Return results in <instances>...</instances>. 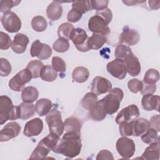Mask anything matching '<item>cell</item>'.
<instances>
[{"label":"cell","mask_w":160,"mask_h":160,"mask_svg":"<svg viewBox=\"0 0 160 160\" xmlns=\"http://www.w3.org/2000/svg\"><path fill=\"white\" fill-rule=\"evenodd\" d=\"M80 136L74 132H65L62 138L59 139L53 152L69 158L78 156L82 148Z\"/></svg>","instance_id":"obj_1"},{"label":"cell","mask_w":160,"mask_h":160,"mask_svg":"<svg viewBox=\"0 0 160 160\" xmlns=\"http://www.w3.org/2000/svg\"><path fill=\"white\" fill-rule=\"evenodd\" d=\"M123 97L122 90L119 88H115L111 89L105 97L98 101L103 106L106 113L111 115L118 111Z\"/></svg>","instance_id":"obj_2"},{"label":"cell","mask_w":160,"mask_h":160,"mask_svg":"<svg viewBox=\"0 0 160 160\" xmlns=\"http://www.w3.org/2000/svg\"><path fill=\"white\" fill-rule=\"evenodd\" d=\"M46 121L48 125L50 133L61 136L64 129V122L62 121L61 114L57 108L51 109L46 116Z\"/></svg>","instance_id":"obj_3"},{"label":"cell","mask_w":160,"mask_h":160,"mask_svg":"<svg viewBox=\"0 0 160 160\" xmlns=\"http://www.w3.org/2000/svg\"><path fill=\"white\" fill-rule=\"evenodd\" d=\"M32 78L30 71L27 69H23L18 72L9 81L8 85L10 89L14 91L20 92L24 88L25 84L29 82Z\"/></svg>","instance_id":"obj_4"},{"label":"cell","mask_w":160,"mask_h":160,"mask_svg":"<svg viewBox=\"0 0 160 160\" xmlns=\"http://www.w3.org/2000/svg\"><path fill=\"white\" fill-rule=\"evenodd\" d=\"M116 148L119 155L125 159L131 158L134 154L136 146L132 139L122 136L118 139Z\"/></svg>","instance_id":"obj_5"},{"label":"cell","mask_w":160,"mask_h":160,"mask_svg":"<svg viewBox=\"0 0 160 160\" xmlns=\"http://www.w3.org/2000/svg\"><path fill=\"white\" fill-rule=\"evenodd\" d=\"M1 22L4 29L11 33L17 32L21 28L20 18L15 12L11 11L3 13Z\"/></svg>","instance_id":"obj_6"},{"label":"cell","mask_w":160,"mask_h":160,"mask_svg":"<svg viewBox=\"0 0 160 160\" xmlns=\"http://www.w3.org/2000/svg\"><path fill=\"white\" fill-rule=\"evenodd\" d=\"M70 39L72 41L78 51L81 52H87L90 50L88 44L89 37L83 29H74L71 35Z\"/></svg>","instance_id":"obj_7"},{"label":"cell","mask_w":160,"mask_h":160,"mask_svg":"<svg viewBox=\"0 0 160 160\" xmlns=\"http://www.w3.org/2000/svg\"><path fill=\"white\" fill-rule=\"evenodd\" d=\"M108 24L107 21L102 16L96 13L94 16L89 19L88 21V28L93 33L107 36L110 32Z\"/></svg>","instance_id":"obj_8"},{"label":"cell","mask_w":160,"mask_h":160,"mask_svg":"<svg viewBox=\"0 0 160 160\" xmlns=\"http://www.w3.org/2000/svg\"><path fill=\"white\" fill-rule=\"evenodd\" d=\"M140 115L139 108L135 104L129 105L123 108L116 117V122L120 124L122 122L136 120Z\"/></svg>","instance_id":"obj_9"},{"label":"cell","mask_w":160,"mask_h":160,"mask_svg":"<svg viewBox=\"0 0 160 160\" xmlns=\"http://www.w3.org/2000/svg\"><path fill=\"white\" fill-rule=\"evenodd\" d=\"M30 54L32 58L37 57L40 60H45L51 56L52 49L49 45L43 44L39 40L36 39L31 45Z\"/></svg>","instance_id":"obj_10"},{"label":"cell","mask_w":160,"mask_h":160,"mask_svg":"<svg viewBox=\"0 0 160 160\" xmlns=\"http://www.w3.org/2000/svg\"><path fill=\"white\" fill-rule=\"evenodd\" d=\"M108 72L114 78L123 79L126 76V69L123 60L116 58L106 65Z\"/></svg>","instance_id":"obj_11"},{"label":"cell","mask_w":160,"mask_h":160,"mask_svg":"<svg viewBox=\"0 0 160 160\" xmlns=\"http://www.w3.org/2000/svg\"><path fill=\"white\" fill-rule=\"evenodd\" d=\"M111 89V82L108 79L101 76L95 77L91 82V92L97 96L107 93L109 92Z\"/></svg>","instance_id":"obj_12"},{"label":"cell","mask_w":160,"mask_h":160,"mask_svg":"<svg viewBox=\"0 0 160 160\" xmlns=\"http://www.w3.org/2000/svg\"><path fill=\"white\" fill-rule=\"evenodd\" d=\"M126 71L131 76H137L141 72V64L138 58L131 52L122 59Z\"/></svg>","instance_id":"obj_13"},{"label":"cell","mask_w":160,"mask_h":160,"mask_svg":"<svg viewBox=\"0 0 160 160\" xmlns=\"http://www.w3.org/2000/svg\"><path fill=\"white\" fill-rule=\"evenodd\" d=\"M21 132V126L16 122H9L1 130L0 141H8L17 137Z\"/></svg>","instance_id":"obj_14"},{"label":"cell","mask_w":160,"mask_h":160,"mask_svg":"<svg viewBox=\"0 0 160 160\" xmlns=\"http://www.w3.org/2000/svg\"><path fill=\"white\" fill-rule=\"evenodd\" d=\"M14 106L10 98L6 95L0 96V124L2 125L8 120Z\"/></svg>","instance_id":"obj_15"},{"label":"cell","mask_w":160,"mask_h":160,"mask_svg":"<svg viewBox=\"0 0 160 160\" xmlns=\"http://www.w3.org/2000/svg\"><path fill=\"white\" fill-rule=\"evenodd\" d=\"M43 129V122L38 118L28 121L24 126L23 134L27 137L36 136L40 134Z\"/></svg>","instance_id":"obj_16"},{"label":"cell","mask_w":160,"mask_h":160,"mask_svg":"<svg viewBox=\"0 0 160 160\" xmlns=\"http://www.w3.org/2000/svg\"><path fill=\"white\" fill-rule=\"evenodd\" d=\"M140 39L139 32L134 29L126 27L119 36V41L121 43H125L129 46H134L136 44Z\"/></svg>","instance_id":"obj_17"},{"label":"cell","mask_w":160,"mask_h":160,"mask_svg":"<svg viewBox=\"0 0 160 160\" xmlns=\"http://www.w3.org/2000/svg\"><path fill=\"white\" fill-rule=\"evenodd\" d=\"M29 41V38L26 35L22 33H18L14 37L11 48L14 52L22 54L25 52Z\"/></svg>","instance_id":"obj_18"},{"label":"cell","mask_w":160,"mask_h":160,"mask_svg":"<svg viewBox=\"0 0 160 160\" xmlns=\"http://www.w3.org/2000/svg\"><path fill=\"white\" fill-rule=\"evenodd\" d=\"M141 104L143 109L146 111L156 110L159 111L160 98L158 95H152V94L144 95L141 100Z\"/></svg>","instance_id":"obj_19"},{"label":"cell","mask_w":160,"mask_h":160,"mask_svg":"<svg viewBox=\"0 0 160 160\" xmlns=\"http://www.w3.org/2000/svg\"><path fill=\"white\" fill-rule=\"evenodd\" d=\"M160 155L159 141L151 144L146 148L141 159L145 160H159Z\"/></svg>","instance_id":"obj_20"},{"label":"cell","mask_w":160,"mask_h":160,"mask_svg":"<svg viewBox=\"0 0 160 160\" xmlns=\"http://www.w3.org/2000/svg\"><path fill=\"white\" fill-rule=\"evenodd\" d=\"M64 127L66 132H74L81 135L82 122L77 118L69 117L64 122Z\"/></svg>","instance_id":"obj_21"},{"label":"cell","mask_w":160,"mask_h":160,"mask_svg":"<svg viewBox=\"0 0 160 160\" xmlns=\"http://www.w3.org/2000/svg\"><path fill=\"white\" fill-rule=\"evenodd\" d=\"M62 14V7L59 1H52L47 8L46 14L51 21H57Z\"/></svg>","instance_id":"obj_22"},{"label":"cell","mask_w":160,"mask_h":160,"mask_svg":"<svg viewBox=\"0 0 160 160\" xmlns=\"http://www.w3.org/2000/svg\"><path fill=\"white\" fill-rule=\"evenodd\" d=\"M150 123L144 118H139L133 121V134L134 136H140L150 128Z\"/></svg>","instance_id":"obj_23"},{"label":"cell","mask_w":160,"mask_h":160,"mask_svg":"<svg viewBox=\"0 0 160 160\" xmlns=\"http://www.w3.org/2000/svg\"><path fill=\"white\" fill-rule=\"evenodd\" d=\"M38 96L39 91L38 89L34 86L25 87L22 91L21 99L24 102L32 103L38 99Z\"/></svg>","instance_id":"obj_24"},{"label":"cell","mask_w":160,"mask_h":160,"mask_svg":"<svg viewBox=\"0 0 160 160\" xmlns=\"http://www.w3.org/2000/svg\"><path fill=\"white\" fill-rule=\"evenodd\" d=\"M52 103L51 100L46 98H41L36 102L35 104V109L36 112L40 116L47 115L51 111Z\"/></svg>","instance_id":"obj_25"},{"label":"cell","mask_w":160,"mask_h":160,"mask_svg":"<svg viewBox=\"0 0 160 160\" xmlns=\"http://www.w3.org/2000/svg\"><path fill=\"white\" fill-rule=\"evenodd\" d=\"M106 42L107 37L106 35L93 33L92 35L89 38L88 44L90 49L98 50L101 48Z\"/></svg>","instance_id":"obj_26"},{"label":"cell","mask_w":160,"mask_h":160,"mask_svg":"<svg viewBox=\"0 0 160 160\" xmlns=\"http://www.w3.org/2000/svg\"><path fill=\"white\" fill-rule=\"evenodd\" d=\"M106 112L103 106L98 101L96 104L89 110L90 118L96 121H102L106 117Z\"/></svg>","instance_id":"obj_27"},{"label":"cell","mask_w":160,"mask_h":160,"mask_svg":"<svg viewBox=\"0 0 160 160\" xmlns=\"http://www.w3.org/2000/svg\"><path fill=\"white\" fill-rule=\"evenodd\" d=\"M89 76V72L88 69L83 66L76 67L72 71V78L78 83H82L86 82Z\"/></svg>","instance_id":"obj_28"},{"label":"cell","mask_w":160,"mask_h":160,"mask_svg":"<svg viewBox=\"0 0 160 160\" xmlns=\"http://www.w3.org/2000/svg\"><path fill=\"white\" fill-rule=\"evenodd\" d=\"M51 150L40 141L32 152L29 159H44Z\"/></svg>","instance_id":"obj_29"},{"label":"cell","mask_w":160,"mask_h":160,"mask_svg":"<svg viewBox=\"0 0 160 160\" xmlns=\"http://www.w3.org/2000/svg\"><path fill=\"white\" fill-rule=\"evenodd\" d=\"M58 77L57 71L50 65H46L42 67L40 72V78L44 81L52 82Z\"/></svg>","instance_id":"obj_30"},{"label":"cell","mask_w":160,"mask_h":160,"mask_svg":"<svg viewBox=\"0 0 160 160\" xmlns=\"http://www.w3.org/2000/svg\"><path fill=\"white\" fill-rule=\"evenodd\" d=\"M21 119L26 120L32 117L35 113V106L32 103L22 102L19 105Z\"/></svg>","instance_id":"obj_31"},{"label":"cell","mask_w":160,"mask_h":160,"mask_svg":"<svg viewBox=\"0 0 160 160\" xmlns=\"http://www.w3.org/2000/svg\"><path fill=\"white\" fill-rule=\"evenodd\" d=\"M74 29L73 25L69 22L62 23L58 28V35L59 38L70 39L71 35Z\"/></svg>","instance_id":"obj_32"},{"label":"cell","mask_w":160,"mask_h":160,"mask_svg":"<svg viewBox=\"0 0 160 160\" xmlns=\"http://www.w3.org/2000/svg\"><path fill=\"white\" fill-rule=\"evenodd\" d=\"M98 96L91 92H88L81 101V105L83 108L89 111L98 102Z\"/></svg>","instance_id":"obj_33"},{"label":"cell","mask_w":160,"mask_h":160,"mask_svg":"<svg viewBox=\"0 0 160 160\" xmlns=\"http://www.w3.org/2000/svg\"><path fill=\"white\" fill-rule=\"evenodd\" d=\"M47 26V21L43 16H36L32 19L31 26L35 31L42 32L46 30Z\"/></svg>","instance_id":"obj_34"},{"label":"cell","mask_w":160,"mask_h":160,"mask_svg":"<svg viewBox=\"0 0 160 160\" xmlns=\"http://www.w3.org/2000/svg\"><path fill=\"white\" fill-rule=\"evenodd\" d=\"M159 79V72L158 70L151 68L146 72L143 78V82L148 84H155Z\"/></svg>","instance_id":"obj_35"},{"label":"cell","mask_w":160,"mask_h":160,"mask_svg":"<svg viewBox=\"0 0 160 160\" xmlns=\"http://www.w3.org/2000/svg\"><path fill=\"white\" fill-rule=\"evenodd\" d=\"M44 64L41 61L32 60L28 64L26 68L28 69L31 72L32 78L36 79L40 77V72Z\"/></svg>","instance_id":"obj_36"},{"label":"cell","mask_w":160,"mask_h":160,"mask_svg":"<svg viewBox=\"0 0 160 160\" xmlns=\"http://www.w3.org/2000/svg\"><path fill=\"white\" fill-rule=\"evenodd\" d=\"M156 131L153 128H149L148 130L141 136L142 141L146 144H151L152 143L159 141V137Z\"/></svg>","instance_id":"obj_37"},{"label":"cell","mask_w":160,"mask_h":160,"mask_svg":"<svg viewBox=\"0 0 160 160\" xmlns=\"http://www.w3.org/2000/svg\"><path fill=\"white\" fill-rule=\"evenodd\" d=\"M72 8L80 11L82 14L91 11L92 8L90 1H74L72 3Z\"/></svg>","instance_id":"obj_38"},{"label":"cell","mask_w":160,"mask_h":160,"mask_svg":"<svg viewBox=\"0 0 160 160\" xmlns=\"http://www.w3.org/2000/svg\"><path fill=\"white\" fill-rule=\"evenodd\" d=\"M53 49L58 52H65L69 48V43L68 39L59 38L52 45Z\"/></svg>","instance_id":"obj_39"},{"label":"cell","mask_w":160,"mask_h":160,"mask_svg":"<svg viewBox=\"0 0 160 160\" xmlns=\"http://www.w3.org/2000/svg\"><path fill=\"white\" fill-rule=\"evenodd\" d=\"M119 133L122 136H131L133 134V121L122 122L119 126Z\"/></svg>","instance_id":"obj_40"},{"label":"cell","mask_w":160,"mask_h":160,"mask_svg":"<svg viewBox=\"0 0 160 160\" xmlns=\"http://www.w3.org/2000/svg\"><path fill=\"white\" fill-rule=\"evenodd\" d=\"M52 66L58 72H64L66 70L65 61L60 57L54 56L52 58Z\"/></svg>","instance_id":"obj_41"},{"label":"cell","mask_w":160,"mask_h":160,"mask_svg":"<svg viewBox=\"0 0 160 160\" xmlns=\"http://www.w3.org/2000/svg\"><path fill=\"white\" fill-rule=\"evenodd\" d=\"M11 65L8 59L1 58L0 59V74L2 77L8 76L11 72Z\"/></svg>","instance_id":"obj_42"},{"label":"cell","mask_w":160,"mask_h":160,"mask_svg":"<svg viewBox=\"0 0 160 160\" xmlns=\"http://www.w3.org/2000/svg\"><path fill=\"white\" fill-rule=\"evenodd\" d=\"M131 52H132L131 49L128 46L124 44H119L116 47L115 49L114 55L116 58L122 60L124 56Z\"/></svg>","instance_id":"obj_43"},{"label":"cell","mask_w":160,"mask_h":160,"mask_svg":"<svg viewBox=\"0 0 160 160\" xmlns=\"http://www.w3.org/2000/svg\"><path fill=\"white\" fill-rule=\"evenodd\" d=\"M128 87L131 92L136 94L141 91L142 82L138 79H132L128 81Z\"/></svg>","instance_id":"obj_44"},{"label":"cell","mask_w":160,"mask_h":160,"mask_svg":"<svg viewBox=\"0 0 160 160\" xmlns=\"http://www.w3.org/2000/svg\"><path fill=\"white\" fill-rule=\"evenodd\" d=\"M21 2V1H13V0H2L1 1L0 11L1 12L4 13L10 11V9Z\"/></svg>","instance_id":"obj_45"},{"label":"cell","mask_w":160,"mask_h":160,"mask_svg":"<svg viewBox=\"0 0 160 160\" xmlns=\"http://www.w3.org/2000/svg\"><path fill=\"white\" fill-rule=\"evenodd\" d=\"M12 41L9 36L1 31L0 32V49L1 50H6L12 46Z\"/></svg>","instance_id":"obj_46"},{"label":"cell","mask_w":160,"mask_h":160,"mask_svg":"<svg viewBox=\"0 0 160 160\" xmlns=\"http://www.w3.org/2000/svg\"><path fill=\"white\" fill-rule=\"evenodd\" d=\"M82 14L80 11H79L76 9L72 8L71 10H70L68 12L67 18L68 21H69L70 22L75 23L81 19V18H82Z\"/></svg>","instance_id":"obj_47"},{"label":"cell","mask_w":160,"mask_h":160,"mask_svg":"<svg viewBox=\"0 0 160 160\" xmlns=\"http://www.w3.org/2000/svg\"><path fill=\"white\" fill-rule=\"evenodd\" d=\"M92 8L97 11L103 10L108 8L109 1L101 0V1H90Z\"/></svg>","instance_id":"obj_48"},{"label":"cell","mask_w":160,"mask_h":160,"mask_svg":"<svg viewBox=\"0 0 160 160\" xmlns=\"http://www.w3.org/2000/svg\"><path fill=\"white\" fill-rule=\"evenodd\" d=\"M142 82V88L141 93L144 96L146 94H152L156 91V85L155 84H148Z\"/></svg>","instance_id":"obj_49"},{"label":"cell","mask_w":160,"mask_h":160,"mask_svg":"<svg viewBox=\"0 0 160 160\" xmlns=\"http://www.w3.org/2000/svg\"><path fill=\"white\" fill-rule=\"evenodd\" d=\"M96 159V160H113L114 157L111 152L107 149H102L98 152Z\"/></svg>","instance_id":"obj_50"},{"label":"cell","mask_w":160,"mask_h":160,"mask_svg":"<svg viewBox=\"0 0 160 160\" xmlns=\"http://www.w3.org/2000/svg\"><path fill=\"white\" fill-rule=\"evenodd\" d=\"M96 13L98 14L99 15H100L101 16H102L107 21V22L108 24H109L112 20V11H111V9L108 8H107L103 10L97 11Z\"/></svg>","instance_id":"obj_51"},{"label":"cell","mask_w":160,"mask_h":160,"mask_svg":"<svg viewBox=\"0 0 160 160\" xmlns=\"http://www.w3.org/2000/svg\"><path fill=\"white\" fill-rule=\"evenodd\" d=\"M159 121H160V116L159 114L152 116L150 119V122H149L150 127L155 129L156 131H160Z\"/></svg>","instance_id":"obj_52"},{"label":"cell","mask_w":160,"mask_h":160,"mask_svg":"<svg viewBox=\"0 0 160 160\" xmlns=\"http://www.w3.org/2000/svg\"><path fill=\"white\" fill-rule=\"evenodd\" d=\"M159 2H160L159 1H148V3H149V8L151 9H159V5H156V3H158Z\"/></svg>","instance_id":"obj_53"}]
</instances>
